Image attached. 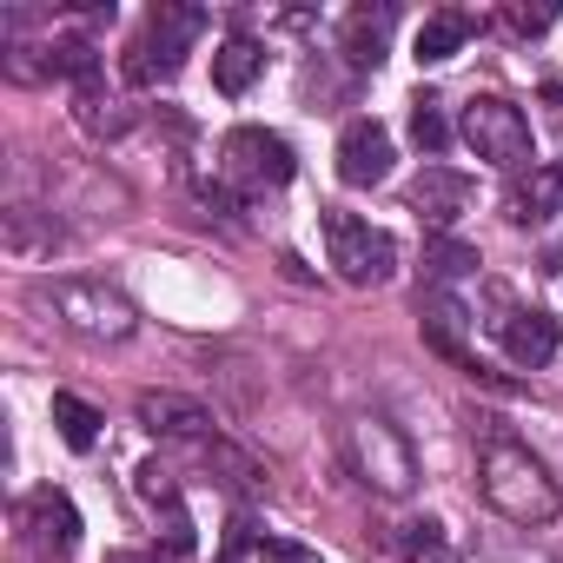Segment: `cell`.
<instances>
[{
    "label": "cell",
    "instance_id": "cell-10",
    "mask_svg": "<svg viewBox=\"0 0 563 563\" xmlns=\"http://www.w3.org/2000/svg\"><path fill=\"white\" fill-rule=\"evenodd\" d=\"M391 133L378 126V120H352L345 133H339V179L345 186H378L385 173H391Z\"/></svg>",
    "mask_w": 563,
    "mask_h": 563
},
{
    "label": "cell",
    "instance_id": "cell-1",
    "mask_svg": "<svg viewBox=\"0 0 563 563\" xmlns=\"http://www.w3.org/2000/svg\"><path fill=\"white\" fill-rule=\"evenodd\" d=\"M477 484H484V504L504 510L510 523H550L556 517V477L543 471V457L517 438H490L484 457H477Z\"/></svg>",
    "mask_w": 563,
    "mask_h": 563
},
{
    "label": "cell",
    "instance_id": "cell-3",
    "mask_svg": "<svg viewBox=\"0 0 563 563\" xmlns=\"http://www.w3.org/2000/svg\"><path fill=\"white\" fill-rule=\"evenodd\" d=\"M47 312L67 325V332H80V339H93V345H120V339H133V306L113 292V286H100V278H60V286L47 292Z\"/></svg>",
    "mask_w": 563,
    "mask_h": 563
},
{
    "label": "cell",
    "instance_id": "cell-16",
    "mask_svg": "<svg viewBox=\"0 0 563 563\" xmlns=\"http://www.w3.org/2000/svg\"><path fill=\"white\" fill-rule=\"evenodd\" d=\"M391 8H358V14H345V34H339V47H345V60L352 67H378L385 60V41H391Z\"/></svg>",
    "mask_w": 563,
    "mask_h": 563
},
{
    "label": "cell",
    "instance_id": "cell-13",
    "mask_svg": "<svg viewBox=\"0 0 563 563\" xmlns=\"http://www.w3.org/2000/svg\"><path fill=\"white\" fill-rule=\"evenodd\" d=\"M405 199H411V212H418V219L451 225V219L471 206V179H464L457 166H438V159H431V166L411 179V192H405Z\"/></svg>",
    "mask_w": 563,
    "mask_h": 563
},
{
    "label": "cell",
    "instance_id": "cell-6",
    "mask_svg": "<svg viewBox=\"0 0 563 563\" xmlns=\"http://www.w3.org/2000/svg\"><path fill=\"white\" fill-rule=\"evenodd\" d=\"M14 530H21L14 543L27 563H67L80 550V510L67 490H27L14 510Z\"/></svg>",
    "mask_w": 563,
    "mask_h": 563
},
{
    "label": "cell",
    "instance_id": "cell-12",
    "mask_svg": "<svg viewBox=\"0 0 563 563\" xmlns=\"http://www.w3.org/2000/svg\"><path fill=\"white\" fill-rule=\"evenodd\" d=\"M497 339H504L510 365H523V372L550 365V358H556V345H563L556 319H550V312H537V306H517V312H504V319H497Z\"/></svg>",
    "mask_w": 563,
    "mask_h": 563
},
{
    "label": "cell",
    "instance_id": "cell-9",
    "mask_svg": "<svg viewBox=\"0 0 563 563\" xmlns=\"http://www.w3.org/2000/svg\"><path fill=\"white\" fill-rule=\"evenodd\" d=\"M133 490H140V504L153 510V523H159V537H166V550L173 556H192V510H186V497H179V477L159 464V457H146L140 471H133Z\"/></svg>",
    "mask_w": 563,
    "mask_h": 563
},
{
    "label": "cell",
    "instance_id": "cell-22",
    "mask_svg": "<svg viewBox=\"0 0 563 563\" xmlns=\"http://www.w3.org/2000/svg\"><path fill=\"white\" fill-rule=\"evenodd\" d=\"M411 140H418V146H424L431 159H438V153L451 146V120L438 113V100H431V93H424V100H411Z\"/></svg>",
    "mask_w": 563,
    "mask_h": 563
},
{
    "label": "cell",
    "instance_id": "cell-14",
    "mask_svg": "<svg viewBox=\"0 0 563 563\" xmlns=\"http://www.w3.org/2000/svg\"><path fill=\"white\" fill-rule=\"evenodd\" d=\"M504 212H510L517 225L556 219V212H563V166H530V173H517L510 192H504Z\"/></svg>",
    "mask_w": 563,
    "mask_h": 563
},
{
    "label": "cell",
    "instance_id": "cell-24",
    "mask_svg": "<svg viewBox=\"0 0 563 563\" xmlns=\"http://www.w3.org/2000/svg\"><path fill=\"white\" fill-rule=\"evenodd\" d=\"M504 21H510V27H517V34H543V27H550V21H556V14H550V8H510V14H504Z\"/></svg>",
    "mask_w": 563,
    "mask_h": 563
},
{
    "label": "cell",
    "instance_id": "cell-4",
    "mask_svg": "<svg viewBox=\"0 0 563 563\" xmlns=\"http://www.w3.org/2000/svg\"><path fill=\"white\" fill-rule=\"evenodd\" d=\"M325 252H332V265H339V278L345 286H385L391 278V265H398V245H391V232H378L372 219H358V212H325Z\"/></svg>",
    "mask_w": 563,
    "mask_h": 563
},
{
    "label": "cell",
    "instance_id": "cell-21",
    "mask_svg": "<svg viewBox=\"0 0 563 563\" xmlns=\"http://www.w3.org/2000/svg\"><path fill=\"white\" fill-rule=\"evenodd\" d=\"M54 431H60L74 451H93V444H100V411H93L87 398H74V391H54Z\"/></svg>",
    "mask_w": 563,
    "mask_h": 563
},
{
    "label": "cell",
    "instance_id": "cell-18",
    "mask_svg": "<svg viewBox=\"0 0 563 563\" xmlns=\"http://www.w3.org/2000/svg\"><path fill=\"white\" fill-rule=\"evenodd\" d=\"M471 34H477V21L451 8V14H431V21L418 27V47H411V54H418V67H444V60H451Z\"/></svg>",
    "mask_w": 563,
    "mask_h": 563
},
{
    "label": "cell",
    "instance_id": "cell-26",
    "mask_svg": "<svg viewBox=\"0 0 563 563\" xmlns=\"http://www.w3.org/2000/svg\"><path fill=\"white\" fill-rule=\"evenodd\" d=\"M107 563H159V556H146V550H113Z\"/></svg>",
    "mask_w": 563,
    "mask_h": 563
},
{
    "label": "cell",
    "instance_id": "cell-11",
    "mask_svg": "<svg viewBox=\"0 0 563 563\" xmlns=\"http://www.w3.org/2000/svg\"><path fill=\"white\" fill-rule=\"evenodd\" d=\"M418 325H424V345H431V352H444V358H457L471 378H484V365L464 352V325H471V312H464L451 292H438V286L418 292Z\"/></svg>",
    "mask_w": 563,
    "mask_h": 563
},
{
    "label": "cell",
    "instance_id": "cell-15",
    "mask_svg": "<svg viewBox=\"0 0 563 563\" xmlns=\"http://www.w3.org/2000/svg\"><path fill=\"white\" fill-rule=\"evenodd\" d=\"M133 411H140V424H146L153 438H212L206 405H192V398H179V391H146Z\"/></svg>",
    "mask_w": 563,
    "mask_h": 563
},
{
    "label": "cell",
    "instance_id": "cell-25",
    "mask_svg": "<svg viewBox=\"0 0 563 563\" xmlns=\"http://www.w3.org/2000/svg\"><path fill=\"white\" fill-rule=\"evenodd\" d=\"M245 530H252V523H245V517H239V523H232V543H225V556H219V563H232V556H239V550H245V543H252V537H245Z\"/></svg>",
    "mask_w": 563,
    "mask_h": 563
},
{
    "label": "cell",
    "instance_id": "cell-23",
    "mask_svg": "<svg viewBox=\"0 0 563 563\" xmlns=\"http://www.w3.org/2000/svg\"><path fill=\"white\" fill-rule=\"evenodd\" d=\"M258 563H325L312 543H292V537H265L258 543Z\"/></svg>",
    "mask_w": 563,
    "mask_h": 563
},
{
    "label": "cell",
    "instance_id": "cell-17",
    "mask_svg": "<svg viewBox=\"0 0 563 563\" xmlns=\"http://www.w3.org/2000/svg\"><path fill=\"white\" fill-rule=\"evenodd\" d=\"M258 74H265V47H258L252 34L219 41V54H212V87H219V93H245Z\"/></svg>",
    "mask_w": 563,
    "mask_h": 563
},
{
    "label": "cell",
    "instance_id": "cell-7",
    "mask_svg": "<svg viewBox=\"0 0 563 563\" xmlns=\"http://www.w3.org/2000/svg\"><path fill=\"white\" fill-rule=\"evenodd\" d=\"M345 451H352V471L365 484H378L385 497H405L418 484V457H411V444L385 418H352L345 424Z\"/></svg>",
    "mask_w": 563,
    "mask_h": 563
},
{
    "label": "cell",
    "instance_id": "cell-19",
    "mask_svg": "<svg viewBox=\"0 0 563 563\" xmlns=\"http://www.w3.org/2000/svg\"><path fill=\"white\" fill-rule=\"evenodd\" d=\"M391 543H398L405 563H457V556H451V537H444L438 517H411V523H398Z\"/></svg>",
    "mask_w": 563,
    "mask_h": 563
},
{
    "label": "cell",
    "instance_id": "cell-2",
    "mask_svg": "<svg viewBox=\"0 0 563 563\" xmlns=\"http://www.w3.org/2000/svg\"><path fill=\"white\" fill-rule=\"evenodd\" d=\"M206 34V14L199 8H173V0H159V8L146 14V27H140V41L126 47V80L133 87H153V80H173L179 74V60H186V47Z\"/></svg>",
    "mask_w": 563,
    "mask_h": 563
},
{
    "label": "cell",
    "instance_id": "cell-20",
    "mask_svg": "<svg viewBox=\"0 0 563 563\" xmlns=\"http://www.w3.org/2000/svg\"><path fill=\"white\" fill-rule=\"evenodd\" d=\"M484 258H477V245H464V239H451V232H431L424 239V272L438 278V286H451V278H464V272H477Z\"/></svg>",
    "mask_w": 563,
    "mask_h": 563
},
{
    "label": "cell",
    "instance_id": "cell-8",
    "mask_svg": "<svg viewBox=\"0 0 563 563\" xmlns=\"http://www.w3.org/2000/svg\"><path fill=\"white\" fill-rule=\"evenodd\" d=\"M219 173L232 186H245V192H265V186H286L299 173V159H292L286 140L265 133V126H232L225 146H219Z\"/></svg>",
    "mask_w": 563,
    "mask_h": 563
},
{
    "label": "cell",
    "instance_id": "cell-5",
    "mask_svg": "<svg viewBox=\"0 0 563 563\" xmlns=\"http://www.w3.org/2000/svg\"><path fill=\"white\" fill-rule=\"evenodd\" d=\"M464 140L477 159L490 166H510V173H530V120L504 100V93H471L464 100Z\"/></svg>",
    "mask_w": 563,
    "mask_h": 563
}]
</instances>
